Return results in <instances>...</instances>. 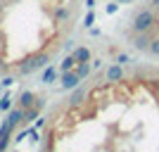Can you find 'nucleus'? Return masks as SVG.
<instances>
[{"mask_svg":"<svg viewBox=\"0 0 159 152\" xmlns=\"http://www.w3.org/2000/svg\"><path fill=\"white\" fill-rule=\"evenodd\" d=\"M83 0H0V79L33 74L64 50Z\"/></svg>","mask_w":159,"mask_h":152,"instance_id":"obj_1","label":"nucleus"},{"mask_svg":"<svg viewBox=\"0 0 159 152\" xmlns=\"http://www.w3.org/2000/svg\"><path fill=\"white\" fill-rule=\"evenodd\" d=\"M116 2H133V0H116Z\"/></svg>","mask_w":159,"mask_h":152,"instance_id":"obj_2","label":"nucleus"}]
</instances>
